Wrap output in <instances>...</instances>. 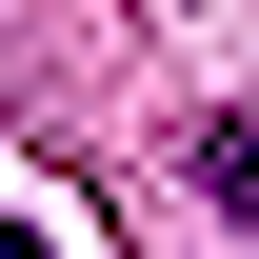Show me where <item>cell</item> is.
<instances>
[{
  "label": "cell",
  "instance_id": "obj_1",
  "mask_svg": "<svg viewBox=\"0 0 259 259\" xmlns=\"http://www.w3.org/2000/svg\"><path fill=\"white\" fill-rule=\"evenodd\" d=\"M180 160H199V199H220V220L259 239V120H199V140H180Z\"/></svg>",
  "mask_w": 259,
  "mask_h": 259
},
{
  "label": "cell",
  "instance_id": "obj_2",
  "mask_svg": "<svg viewBox=\"0 0 259 259\" xmlns=\"http://www.w3.org/2000/svg\"><path fill=\"white\" fill-rule=\"evenodd\" d=\"M0 259H60V239H40V220H20V199H0Z\"/></svg>",
  "mask_w": 259,
  "mask_h": 259
}]
</instances>
